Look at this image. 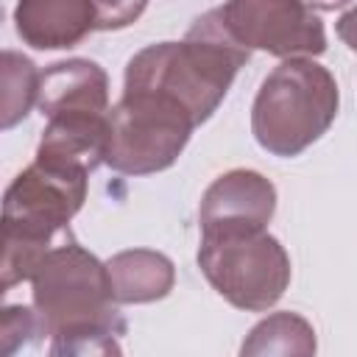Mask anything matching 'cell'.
Returning a JSON list of instances; mask_svg holds the SVG:
<instances>
[{
  "label": "cell",
  "mask_w": 357,
  "mask_h": 357,
  "mask_svg": "<svg viewBox=\"0 0 357 357\" xmlns=\"http://www.w3.org/2000/svg\"><path fill=\"white\" fill-rule=\"evenodd\" d=\"M33 310L50 354H120L126 318L117 310L106 262L73 237L56 243L31 276Z\"/></svg>",
  "instance_id": "1"
},
{
  "label": "cell",
  "mask_w": 357,
  "mask_h": 357,
  "mask_svg": "<svg viewBox=\"0 0 357 357\" xmlns=\"http://www.w3.org/2000/svg\"><path fill=\"white\" fill-rule=\"evenodd\" d=\"M248 56L251 50L229 31L218 6L201 14L181 42H159L134 53L126 64L123 92L165 95L201 126L223 103Z\"/></svg>",
  "instance_id": "2"
},
{
  "label": "cell",
  "mask_w": 357,
  "mask_h": 357,
  "mask_svg": "<svg viewBox=\"0 0 357 357\" xmlns=\"http://www.w3.org/2000/svg\"><path fill=\"white\" fill-rule=\"evenodd\" d=\"M337 106V84L324 64L307 56L284 59L254 98L251 134L262 151L290 159L329 131Z\"/></svg>",
  "instance_id": "3"
},
{
  "label": "cell",
  "mask_w": 357,
  "mask_h": 357,
  "mask_svg": "<svg viewBox=\"0 0 357 357\" xmlns=\"http://www.w3.org/2000/svg\"><path fill=\"white\" fill-rule=\"evenodd\" d=\"M198 268L231 307L245 312L271 310L290 284V257L265 229L201 234Z\"/></svg>",
  "instance_id": "4"
},
{
  "label": "cell",
  "mask_w": 357,
  "mask_h": 357,
  "mask_svg": "<svg viewBox=\"0 0 357 357\" xmlns=\"http://www.w3.org/2000/svg\"><path fill=\"white\" fill-rule=\"evenodd\" d=\"M192 117L165 95L123 92L109 112L103 165L123 176L167 170L190 142Z\"/></svg>",
  "instance_id": "5"
},
{
  "label": "cell",
  "mask_w": 357,
  "mask_h": 357,
  "mask_svg": "<svg viewBox=\"0 0 357 357\" xmlns=\"http://www.w3.org/2000/svg\"><path fill=\"white\" fill-rule=\"evenodd\" d=\"M86 170L33 159L3 195V226L67 240V223L86 201Z\"/></svg>",
  "instance_id": "6"
},
{
  "label": "cell",
  "mask_w": 357,
  "mask_h": 357,
  "mask_svg": "<svg viewBox=\"0 0 357 357\" xmlns=\"http://www.w3.org/2000/svg\"><path fill=\"white\" fill-rule=\"evenodd\" d=\"M220 14L248 50L279 59H312L326 50L324 22L304 0H226Z\"/></svg>",
  "instance_id": "7"
},
{
  "label": "cell",
  "mask_w": 357,
  "mask_h": 357,
  "mask_svg": "<svg viewBox=\"0 0 357 357\" xmlns=\"http://www.w3.org/2000/svg\"><path fill=\"white\" fill-rule=\"evenodd\" d=\"M276 212V187L257 170H229L218 176L201 198V234L259 231Z\"/></svg>",
  "instance_id": "8"
},
{
  "label": "cell",
  "mask_w": 357,
  "mask_h": 357,
  "mask_svg": "<svg viewBox=\"0 0 357 357\" xmlns=\"http://www.w3.org/2000/svg\"><path fill=\"white\" fill-rule=\"evenodd\" d=\"M14 25L36 50H67L98 31L92 0H17Z\"/></svg>",
  "instance_id": "9"
},
{
  "label": "cell",
  "mask_w": 357,
  "mask_h": 357,
  "mask_svg": "<svg viewBox=\"0 0 357 357\" xmlns=\"http://www.w3.org/2000/svg\"><path fill=\"white\" fill-rule=\"evenodd\" d=\"M109 112H64L47 117L36 159L92 173L106 156Z\"/></svg>",
  "instance_id": "10"
},
{
  "label": "cell",
  "mask_w": 357,
  "mask_h": 357,
  "mask_svg": "<svg viewBox=\"0 0 357 357\" xmlns=\"http://www.w3.org/2000/svg\"><path fill=\"white\" fill-rule=\"evenodd\" d=\"M39 109L45 117L64 112H112L109 106V75L89 59L56 61L42 73Z\"/></svg>",
  "instance_id": "11"
},
{
  "label": "cell",
  "mask_w": 357,
  "mask_h": 357,
  "mask_svg": "<svg viewBox=\"0 0 357 357\" xmlns=\"http://www.w3.org/2000/svg\"><path fill=\"white\" fill-rule=\"evenodd\" d=\"M117 304H151L165 298L176 284L170 257L151 248H128L106 262Z\"/></svg>",
  "instance_id": "12"
},
{
  "label": "cell",
  "mask_w": 357,
  "mask_h": 357,
  "mask_svg": "<svg viewBox=\"0 0 357 357\" xmlns=\"http://www.w3.org/2000/svg\"><path fill=\"white\" fill-rule=\"evenodd\" d=\"M240 354L257 357V354H315V329L307 318L296 312H273L265 321H259L245 343L240 346Z\"/></svg>",
  "instance_id": "13"
},
{
  "label": "cell",
  "mask_w": 357,
  "mask_h": 357,
  "mask_svg": "<svg viewBox=\"0 0 357 357\" xmlns=\"http://www.w3.org/2000/svg\"><path fill=\"white\" fill-rule=\"evenodd\" d=\"M39 84H42V73L36 70V64L14 50H3V67H0V89H3V100H0V126L8 131L14 128L20 120L28 117V112L33 109V103H39Z\"/></svg>",
  "instance_id": "14"
},
{
  "label": "cell",
  "mask_w": 357,
  "mask_h": 357,
  "mask_svg": "<svg viewBox=\"0 0 357 357\" xmlns=\"http://www.w3.org/2000/svg\"><path fill=\"white\" fill-rule=\"evenodd\" d=\"M31 335H45L36 310L22 307V304L6 307L0 315V354L11 357L20 346L28 343Z\"/></svg>",
  "instance_id": "15"
},
{
  "label": "cell",
  "mask_w": 357,
  "mask_h": 357,
  "mask_svg": "<svg viewBox=\"0 0 357 357\" xmlns=\"http://www.w3.org/2000/svg\"><path fill=\"white\" fill-rule=\"evenodd\" d=\"M92 6L98 31H120L142 17L148 0H92Z\"/></svg>",
  "instance_id": "16"
},
{
  "label": "cell",
  "mask_w": 357,
  "mask_h": 357,
  "mask_svg": "<svg viewBox=\"0 0 357 357\" xmlns=\"http://www.w3.org/2000/svg\"><path fill=\"white\" fill-rule=\"evenodd\" d=\"M335 31H337V36L343 39V45H346L349 50H354V53H357V6H354V8H349L346 14H340V20H337Z\"/></svg>",
  "instance_id": "17"
},
{
  "label": "cell",
  "mask_w": 357,
  "mask_h": 357,
  "mask_svg": "<svg viewBox=\"0 0 357 357\" xmlns=\"http://www.w3.org/2000/svg\"><path fill=\"white\" fill-rule=\"evenodd\" d=\"M310 8H318V11H335V8H340V6H346V3H351V0H304Z\"/></svg>",
  "instance_id": "18"
}]
</instances>
